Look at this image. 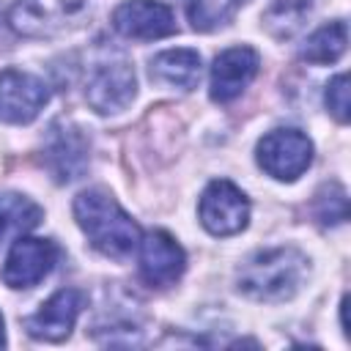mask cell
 <instances>
[{
  "label": "cell",
  "instance_id": "9c48e42d",
  "mask_svg": "<svg viewBox=\"0 0 351 351\" xmlns=\"http://www.w3.org/2000/svg\"><path fill=\"white\" fill-rule=\"evenodd\" d=\"M82 304H85V293L82 291H77V288H60L30 318H25V329L36 340L58 343V340H63L71 332V326H74Z\"/></svg>",
  "mask_w": 351,
  "mask_h": 351
},
{
  "label": "cell",
  "instance_id": "7a4b0ae2",
  "mask_svg": "<svg viewBox=\"0 0 351 351\" xmlns=\"http://www.w3.org/2000/svg\"><path fill=\"white\" fill-rule=\"evenodd\" d=\"M307 274V258L293 247H271L250 255L239 269V288L255 302L291 299Z\"/></svg>",
  "mask_w": 351,
  "mask_h": 351
},
{
  "label": "cell",
  "instance_id": "4fadbf2b",
  "mask_svg": "<svg viewBox=\"0 0 351 351\" xmlns=\"http://www.w3.org/2000/svg\"><path fill=\"white\" fill-rule=\"evenodd\" d=\"M258 74V52L252 47H230L211 66V99L225 104L236 99Z\"/></svg>",
  "mask_w": 351,
  "mask_h": 351
},
{
  "label": "cell",
  "instance_id": "7c38bea8",
  "mask_svg": "<svg viewBox=\"0 0 351 351\" xmlns=\"http://www.w3.org/2000/svg\"><path fill=\"white\" fill-rule=\"evenodd\" d=\"M186 269L184 250L165 230H151L140 241V277L148 285H170Z\"/></svg>",
  "mask_w": 351,
  "mask_h": 351
},
{
  "label": "cell",
  "instance_id": "ffe728a7",
  "mask_svg": "<svg viewBox=\"0 0 351 351\" xmlns=\"http://www.w3.org/2000/svg\"><path fill=\"white\" fill-rule=\"evenodd\" d=\"M326 107L340 123L348 121V77L346 74H337V77L329 80V85H326Z\"/></svg>",
  "mask_w": 351,
  "mask_h": 351
},
{
  "label": "cell",
  "instance_id": "5b68a950",
  "mask_svg": "<svg viewBox=\"0 0 351 351\" xmlns=\"http://www.w3.org/2000/svg\"><path fill=\"white\" fill-rule=\"evenodd\" d=\"M313 162V143L299 129H274L258 143V165L280 178L293 181L299 178Z\"/></svg>",
  "mask_w": 351,
  "mask_h": 351
},
{
  "label": "cell",
  "instance_id": "3957f363",
  "mask_svg": "<svg viewBox=\"0 0 351 351\" xmlns=\"http://www.w3.org/2000/svg\"><path fill=\"white\" fill-rule=\"evenodd\" d=\"M93 5L96 0H16L8 25L27 38H52L80 27Z\"/></svg>",
  "mask_w": 351,
  "mask_h": 351
},
{
  "label": "cell",
  "instance_id": "9a60e30c",
  "mask_svg": "<svg viewBox=\"0 0 351 351\" xmlns=\"http://www.w3.org/2000/svg\"><path fill=\"white\" fill-rule=\"evenodd\" d=\"M346 44H348V27L343 19H337L318 27L307 38V44L302 47V58L307 63H335L346 52Z\"/></svg>",
  "mask_w": 351,
  "mask_h": 351
},
{
  "label": "cell",
  "instance_id": "5bb4252c",
  "mask_svg": "<svg viewBox=\"0 0 351 351\" xmlns=\"http://www.w3.org/2000/svg\"><path fill=\"white\" fill-rule=\"evenodd\" d=\"M151 77L170 88L192 90L200 80V55L195 49H165L151 60Z\"/></svg>",
  "mask_w": 351,
  "mask_h": 351
},
{
  "label": "cell",
  "instance_id": "8992f818",
  "mask_svg": "<svg viewBox=\"0 0 351 351\" xmlns=\"http://www.w3.org/2000/svg\"><path fill=\"white\" fill-rule=\"evenodd\" d=\"M197 214H200L203 228L211 236H233L247 225L250 203H247V195L236 184L219 178V181H211L206 192L200 195Z\"/></svg>",
  "mask_w": 351,
  "mask_h": 351
},
{
  "label": "cell",
  "instance_id": "d6986e66",
  "mask_svg": "<svg viewBox=\"0 0 351 351\" xmlns=\"http://www.w3.org/2000/svg\"><path fill=\"white\" fill-rule=\"evenodd\" d=\"M0 214L19 230H30L41 222V208L22 195H0Z\"/></svg>",
  "mask_w": 351,
  "mask_h": 351
},
{
  "label": "cell",
  "instance_id": "44dd1931",
  "mask_svg": "<svg viewBox=\"0 0 351 351\" xmlns=\"http://www.w3.org/2000/svg\"><path fill=\"white\" fill-rule=\"evenodd\" d=\"M5 346V332H3V315H0V348Z\"/></svg>",
  "mask_w": 351,
  "mask_h": 351
},
{
  "label": "cell",
  "instance_id": "ac0fdd59",
  "mask_svg": "<svg viewBox=\"0 0 351 351\" xmlns=\"http://www.w3.org/2000/svg\"><path fill=\"white\" fill-rule=\"evenodd\" d=\"M236 0H186V16L195 30H217L233 16Z\"/></svg>",
  "mask_w": 351,
  "mask_h": 351
},
{
  "label": "cell",
  "instance_id": "7402d4cb",
  "mask_svg": "<svg viewBox=\"0 0 351 351\" xmlns=\"http://www.w3.org/2000/svg\"><path fill=\"white\" fill-rule=\"evenodd\" d=\"M3 230H5V217L0 214V239H3Z\"/></svg>",
  "mask_w": 351,
  "mask_h": 351
},
{
  "label": "cell",
  "instance_id": "6da1fadb",
  "mask_svg": "<svg viewBox=\"0 0 351 351\" xmlns=\"http://www.w3.org/2000/svg\"><path fill=\"white\" fill-rule=\"evenodd\" d=\"M74 217L85 230L88 241L107 258H126L140 244V228L132 217L104 192L88 189L74 197Z\"/></svg>",
  "mask_w": 351,
  "mask_h": 351
},
{
  "label": "cell",
  "instance_id": "277c9868",
  "mask_svg": "<svg viewBox=\"0 0 351 351\" xmlns=\"http://www.w3.org/2000/svg\"><path fill=\"white\" fill-rule=\"evenodd\" d=\"M88 104L101 112H121L134 99V69L123 55H107L99 58L90 69L88 88H85Z\"/></svg>",
  "mask_w": 351,
  "mask_h": 351
},
{
  "label": "cell",
  "instance_id": "8fae6325",
  "mask_svg": "<svg viewBox=\"0 0 351 351\" xmlns=\"http://www.w3.org/2000/svg\"><path fill=\"white\" fill-rule=\"evenodd\" d=\"M44 162L55 181L69 184L88 167V140L69 123H52L44 143Z\"/></svg>",
  "mask_w": 351,
  "mask_h": 351
},
{
  "label": "cell",
  "instance_id": "ba28073f",
  "mask_svg": "<svg viewBox=\"0 0 351 351\" xmlns=\"http://www.w3.org/2000/svg\"><path fill=\"white\" fill-rule=\"evenodd\" d=\"M55 261L58 247L49 239H16L3 266V282L11 288H30L52 271Z\"/></svg>",
  "mask_w": 351,
  "mask_h": 351
},
{
  "label": "cell",
  "instance_id": "30bf717a",
  "mask_svg": "<svg viewBox=\"0 0 351 351\" xmlns=\"http://www.w3.org/2000/svg\"><path fill=\"white\" fill-rule=\"evenodd\" d=\"M112 27L137 41H151L176 33L173 11L156 0H126L112 11Z\"/></svg>",
  "mask_w": 351,
  "mask_h": 351
},
{
  "label": "cell",
  "instance_id": "e0dca14e",
  "mask_svg": "<svg viewBox=\"0 0 351 351\" xmlns=\"http://www.w3.org/2000/svg\"><path fill=\"white\" fill-rule=\"evenodd\" d=\"M313 217L321 225H340V222H346V217H348V197H346V189L337 181H329V184H324L315 192Z\"/></svg>",
  "mask_w": 351,
  "mask_h": 351
},
{
  "label": "cell",
  "instance_id": "2e32d148",
  "mask_svg": "<svg viewBox=\"0 0 351 351\" xmlns=\"http://www.w3.org/2000/svg\"><path fill=\"white\" fill-rule=\"evenodd\" d=\"M310 5H313L310 0H274L266 11L269 30L274 36H293L304 25V19L310 14Z\"/></svg>",
  "mask_w": 351,
  "mask_h": 351
},
{
  "label": "cell",
  "instance_id": "52a82bcc",
  "mask_svg": "<svg viewBox=\"0 0 351 351\" xmlns=\"http://www.w3.org/2000/svg\"><path fill=\"white\" fill-rule=\"evenodd\" d=\"M49 101V88L36 74L5 69L0 71V121L30 123Z\"/></svg>",
  "mask_w": 351,
  "mask_h": 351
}]
</instances>
